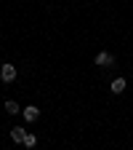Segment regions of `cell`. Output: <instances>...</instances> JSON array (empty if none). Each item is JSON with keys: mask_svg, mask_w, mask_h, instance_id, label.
Segmentation results:
<instances>
[{"mask_svg": "<svg viewBox=\"0 0 133 150\" xmlns=\"http://www.w3.org/2000/svg\"><path fill=\"white\" fill-rule=\"evenodd\" d=\"M0 81H3V83H13L16 81V67L6 62L3 67H0Z\"/></svg>", "mask_w": 133, "mask_h": 150, "instance_id": "obj_1", "label": "cell"}, {"mask_svg": "<svg viewBox=\"0 0 133 150\" xmlns=\"http://www.w3.org/2000/svg\"><path fill=\"white\" fill-rule=\"evenodd\" d=\"M22 115H24L27 123H35L37 118H40V107H37V105H27V107L22 110Z\"/></svg>", "mask_w": 133, "mask_h": 150, "instance_id": "obj_2", "label": "cell"}, {"mask_svg": "<svg viewBox=\"0 0 133 150\" xmlns=\"http://www.w3.org/2000/svg\"><path fill=\"white\" fill-rule=\"evenodd\" d=\"M96 64H99V67H107V64H115V56H112L109 51H101V54H96Z\"/></svg>", "mask_w": 133, "mask_h": 150, "instance_id": "obj_3", "label": "cell"}, {"mask_svg": "<svg viewBox=\"0 0 133 150\" xmlns=\"http://www.w3.org/2000/svg\"><path fill=\"white\" fill-rule=\"evenodd\" d=\"M24 137H27L24 126H13V129H11V139H13V142H19V145H22V142H24Z\"/></svg>", "mask_w": 133, "mask_h": 150, "instance_id": "obj_4", "label": "cell"}, {"mask_svg": "<svg viewBox=\"0 0 133 150\" xmlns=\"http://www.w3.org/2000/svg\"><path fill=\"white\" fill-rule=\"evenodd\" d=\"M125 86H128V81H125V78H115V81H112V94H123V91H125Z\"/></svg>", "mask_w": 133, "mask_h": 150, "instance_id": "obj_5", "label": "cell"}, {"mask_svg": "<svg viewBox=\"0 0 133 150\" xmlns=\"http://www.w3.org/2000/svg\"><path fill=\"white\" fill-rule=\"evenodd\" d=\"M6 112H8V115H16V112H22V110H19V105H16L13 99H8V102H6Z\"/></svg>", "mask_w": 133, "mask_h": 150, "instance_id": "obj_6", "label": "cell"}, {"mask_svg": "<svg viewBox=\"0 0 133 150\" xmlns=\"http://www.w3.org/2000/svg\"><path fill=\"white\" fill-rule=\"evenodd\" d=\"M22 145H24V147H35V145H37V137H35V134H27Z\"/></svg>", "mask_w": 133, "mask_h": 150, "instance_id": "obj_7", "label": "cell"}]
</instances>
